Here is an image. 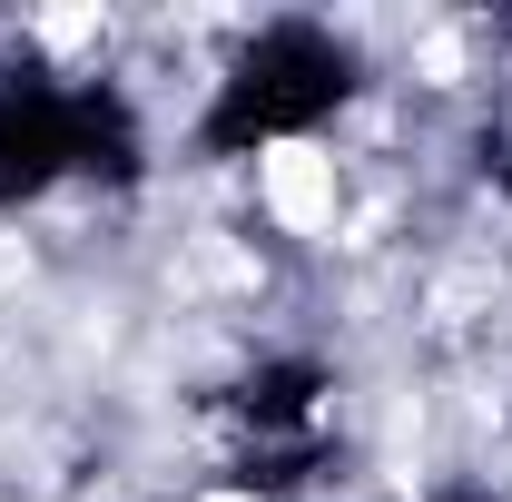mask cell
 Listing matches in <instances>:
<instances>
[{
  "mask_svg": "<svg viewBox=\"0 0 512 502\" xmlns=\"http://www.w3.org/2000/svg\"><path fill=\"white\" fill-rule=\"evenodd\" d=\"M138 188L148 178V128L109 79L60 69H10L0 79V207H40L50 188Z\"/></svg>",
  "mask_w": 512,
  "mask_h": 502,
  "instance_id": "2",
  "label": "cell"
},
{
  "mask_svg": "<svg viewBox=\"0 0 512 502\" xmlns=\"http://www.w3.org/2000/svg\"><path fill=\"white\" fill-rule=\"evenodd\" d=\"M365 89V50L335 20H256L247 40L227 50L207 109H197V158H266L286 138H316L325 119H345Z\"/></svg>",
  "mask_w": 512,
  "mask_h": 502,
  "instance_id": "1",
  "label": "cell"
},
{
  "mask_svg": "<svg viewBox=\"0 0 512 502\" xmlns=\"http://www.w3.org/2000/svg\"><path fill=\"white\" fill-rule=\"evenodd\" d=\"M335 365L325 355H266L217 394V483L256 502L306 493L335 463Z\"/></svg>",
  "mask_w": 512,
  "mask_h": 502,
  "instance_id": "3",
  "label": "cell"
},
{
  "mask_svg": "<svg viewBox=\"0 0 512 502\" xmlns=\"http://www.w3.org/2000/svg\"><path fill=\"white\" fill-rule=\"evenodd\" d=\"M434 502H493V493H434Z\"/></svg>",
  "mask_w": 512,
  "mask_h": 502,
  "instance_id": "4",
  "label": "cell"
}]
</instances>
